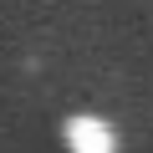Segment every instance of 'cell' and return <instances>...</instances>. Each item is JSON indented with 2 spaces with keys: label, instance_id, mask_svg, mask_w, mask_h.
<instances>
[{
  "label": "cell",
  "instance_id": "1",
  "mask_svg": "<svg viewBox=\"0 0 153 153\" xmlns=\"http://www.w3.org/2000/svg\"><path fill=\"white\" fill-rule=\"evenodd\" d=\"M61 153H123V138L102 112H71L61 123Z\"/></svg>",
  "mask_w": 153,
  "mask_h": 153
}]
</instances>
